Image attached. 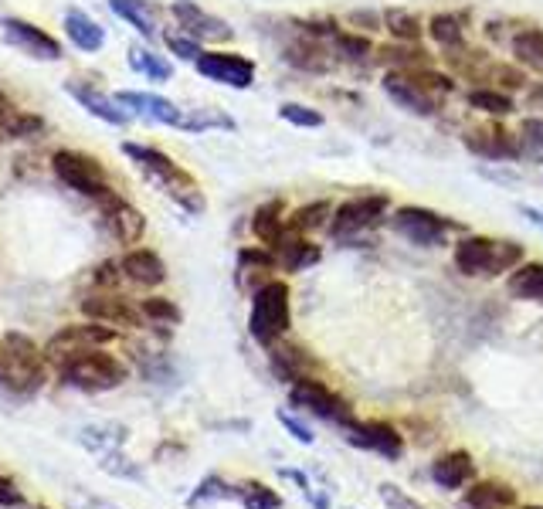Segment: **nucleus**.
<instances>
[{
    "instance_id": "obj_1",
    "label": "nucleus",
    "mask_w": 543,
    "mask_h": 509,
    "mask_svg": "<svg viewBox=\"0 0 543 509\" xmlns=\"http://www.w3.org/2000/svg\"><path fill=\"white\" fill-rule=\"evenodd\" d=\"M123 153L136 167L143 170L153 184L160 187L170 201H177L184 207L187 214H201L204 211V194H201V184L180 167L177 160H170L167 153L153 150V146H140V143H123Z\"/></svg>"
},
{
    "instance_id": "obj_2",
    "label": "nucleus",
    "mask_w": 543,
    "mask_h": 509,
    "mask_svg": "<svg viewBox=\"0 0 543 509\" xmlns=\"http://www.w3.org/2000/svg\"><path fill=\"white\" fill-rule=\"evenodd\" d=\"M455 269L472 279H486V275L513 272L516 265H523V248L516 241H499V238H482L469 235L455 245Z\"/></svg>"
},
{
    "instance_id": "obj_3",
    "label": "nucleus",
    "mask_w": 543,
    "mask_h": 509,
    "mask_svg": "<svg viewBox=\"0 0 543 509\" xmlns=\"http://www.w3.org/2000/svg\"><path fill=\"white\" fill-rule=\"evenodd\" d=\"M58 377H62L65 387H75V391H85V394H102V391H112L126 381V364H119L112 353L106 350H85L79 357H68L65 364H58Z\"/></svg>"
},
{
    "instance_id": "obj_4",
    "label": "nucleus",
    "mask_w": 543,
    "mask_h": 509,
    "mask_svg": "<svg viewBox=\"0 0 543 509\" xmlns=\"http://www.w3.org/2000/svg\"><path fill=\"white\" fill-rule=\"evenodd\" d=\"M292 326V303L289 286L279 279H269L265 286L255 289L252 296V316H248V333L255 336L262 347H272Z\"/></svg>"
},
{
    "instance_id": "obj_5",
    "label": "nucleus",
    "mask_w": 543,
    "mask_h": 509,
    "mask_svg": "<svg viewBox=\"0 0 543 509\" xmlns=\"http://www.w3.org/2000/svg\"><path fill=\"white\" fill-rule=\"evenodd\" d=\"M45 350H38L24 333L0 336V384L28 394L45 381Z\"/></svg>"
},
{
    "instance_id": "obj_6",
    "label": "nucleus",
    "mask_w": 543,
    "mask_h": 509,
    "mask_svg": "<svg viewBox=\"0 0 543 509\" xmlns=\"http://www.w3.org/2000/svg\"><path fill=\"white\" fill-rule=\"evenodd\" d=\"M51 170H55V177L62 180L68 191L92 197V201H99V204L112 197L106 170H102V163L96 157H89V153L58 150L55 157H51Z\"/></svg>"
},
{
    "instance_id": "obj_7",
    "label": "nucleus",
    "mask_w": 543,
    "mask_h": 509,
    "mask_svg": "<svg viewBox=\"0 0 543 509\" xmlns=\"http://www.w3.org/2000/svg\"><path fill=\"white\" fill-rule=\"evenodd\" d=\"M391 228L401 238H408L411 245L421 248H442L448 241V231L455 228L452 221H445L442 214L428 211V207H398L391 218Z\"/></svg>"
},
{
    "instance_id": "obj_8",
    "label": "nucleus",
    "mask_w": 543,
    "mask_h": 509,
    "mask_svg": "<svg viewBox=\"0 0 543 509\" xmlns=\"http://www.w3.org/2000/svg\"><path fill=\"white\" fill-rule=\"evenodd\" d=\"M112 340H116V330L92 319V323L65 326L62 333L51 336V343L45 347V357H48V364L58 367V364H65L68 357H79V353H85V350H99Z\"/></svg>"
},
{
    "instance_id": "obj_9",
    "label": "nucleus",
    "mask_w": 543,
    "mask_h": 509,
    "mask_svg": "<svg viewBox=\"0 0 543 509\" xmlns=\"http://www.w3.org/2000/svg\"><path fill=\"white\" fill-rule=\"evenodd\" d=\"M0 28H4L7 45L24 51L28 58H38V62H58L62 58V41L55 34H48L45 28H38V24L21 21V17H4Z\"/></svg>"
},
{
    "instance_id": "obj_10",
    "label": "nucleus",
    "mask_w": 543,
    "mask_h": 509,
    "mask_svg": "<svg viewBox=\"0 0 543 509\" xmlns=\"http://www.w3.org/2000/svg\"><path fill=\"white\" fill-rule=\"evenodd\" d=\"M384 211H387V197H384V194L353 197V201H343V204L333 211L330 231H333L336 238L360 235V231L374 228V224L384 218Z\"/></svg>"
},
{
    "instance_id": "obj_11",
    "label": "nucleus",
    "mask_w": 543,
    "mask_h": 509,
    "mask_svg": "<svg viewBox=\"0 0 543 509\" xmlns=\"http://www.w3.org/2000/svg\"><path fill=\"white\" fill-rule=\"evenodd\" d=\"M194 65L204 79L228 85V89H248L255 82V62H248L245 55H235V51H204Z\"/></svg>"
},
{
    "instance_id": "obj_12",
    "label": "nucleus",
    "mask_w": 543,
    "mask_h": 509,
    "mask_svg": "<svg viewBox=\"0 0 543 509\" xmlns=\"http://www.w3.org/2000/svg\"><path fill=\"white\" fill-rule=\"evenodd\" d=\"M289 401L296 404V408H303V411L320 414V418L333 421V425H340V428L353 418L350 408H347V404H343L340 398H336L330 387L320 384V381H309V377H299V381L292 384Z\"/></svg>"
},
{
    "instance_id": "obj_13",
    "label": "nucleus",
    "mask_w": 543,
    "mask_h": 509,
    "mask_svg": "<svg viewBox=\"0 0 543 509\" xmlns=\"http://www.w3.org/2000/svg\"><path fill=\"white\" fill-rule=\"evenodd\" d=\"M170 14L177 17V24L184 28L187 38L201 41V45H204V41H208V45H221V41L235 38V31H231L228 21H221V17L201 11V7L191 4V0H177V4L170 7Z\"/></svg>"
},
{
    "instance_id": "obj_14",
    "label": "nucleus",
    "mask_w": 543,
    "mask_h": 509,
    "mask_svg": "<svg viewBox=\"0 0 543 509\" xmlns=\"http://www.w3.org/2000/svg\"><path fill=\"white\" fill-rule=\"evenodd\" d=\"M347 442L350 445H360V448H370V452L384 455V459H401L404 455V438L398 435V428L387 425V421H357L350 418L347 425Z\"/></svg>"
},
{
    "instance_id": "obj_15",
    "label": "nucleus",
    "mask_w": 543,
    "mask_h": 509,
    "mask_svg": "<svg viewBox=\"0 0 543 509\" xmlns=\"http://www.w3.org/2000/svg\"><path fill=\"white\" fill-rule=\"evenodd\" d=\"M384 92L398 102L404 112H411V116L428 119L438 112V99L428 89H421V82L411 72H387L384 75Z\"/></svg>"
},
{
    "instance_id": "obj_16",
    "label": "nucleus",
    "mask_w": 543,
    "mask_h": 509,
    "mask_svg": "<svg viewBox=\"0 0 543 509\" xmlns=\"http://www.w3.org/2000/svg\"><path fill=\"white\" fill-rule=\"evenodd\" d=\"M465 146L482 160H520V140L499 123H486L465 133Z\"/></svg>"
},
{
    "instance_id": "obj_17",
    "label": "nucleus",
    "mask_w": 543,
    "mask_h": 509,
    "mask_svg": "<svg viewBox=\"0 0 543 509\" xmlns=\"http://www.w3.org/2000/svg\"><path fill=\"white\" fill-rule=\"evenodd\" d=\"M82 313L96 323H106V326H143V309L133 306L129 299L116 296V292H99V296H89L82 303Z\"/></svg>"
},
{
    "instance_id": "obj_18",
    "label": "nucleus",
    "mask_w": 543,
    "mask_h": 509,
    "mask_svg": "<svg viewBox=\"0 0 543 509\" xmlns=\"http://www.w3.org/2000/svg\"><path fill=\"white\" fill-rule=\"evenodd\" d=\"M286 62L292 68H299V72L323 75L336 65V55L323 45L320 38H316V34L303 31V38H296V41H289V45H286Z\"/></svg>"
},
{
    "instance_id": "obj_19",
    "label": "nucleus",
    "mask_w": 543,
    "mask_h": 509,
    "mask_svg": "<svg viewBox=\"0 0 543 509\" xmlns=\"http://www.w3.org/2000/svg\"><path fill=\"white\" fill-rule=\"evenodd\" d=\"M102 211H106V224L119 245H136L143 238L146 218L129 201H123V197L112 194L109 201H102Z\"/></svg>"
},
{
    "instance_id": "obj_20",
    "label": "nucleus",
    "mask_w": 543,
    "mask_h": 509,
    "mask_svg": "<svg viewBox=\"0 0 543 509\" xmlns=\"http://www.w3.org/2000/svg\"><path fill=\"white\" fill-rule=\"evenodd\" d=\"M65 92L79 102L82 109H89L92 116L102 119L109 126H126L129 116L119 109V99H109L106 92H99L96 85H85V82H65Z\"/></svg>"
},
{
    "instance_id": "obj_21",
    "label": "nucleus",
    "mask_w": 543,
    "mask_h": 509,
    "mask_svg": "<svg viewBox=\"0 0 543 509\" xmlns=\"http://www.w3.org/2000/svg\"><path fill=\"white\" fill-rule=\"evenodd\" d=\"M119 106H129L136 112H143L146 119L153 123H163V126H184V109L174 106L170 99L163 96H153V92H119Z\"/></svg>"
},
{
    "instance_id": "obj_22",
    "label": "nucleus",
    "mask_w": 543,
    "mask_h": 509,
    "mask_svg": "<svg viewBox=\"0 0 543 509\" xmlns=\"http://www.w3.org/2000/svg\"><path fill=\"white\" fill-rule=\"evenodd\" d=\"M119 269L129 282H136V286H160L163 279H167V265H163V258L157 252H150V248H133L129 255H123V262H119Z\"/></svg>"
},
{
    "instance_id": "obj_23",
    "label": "nucleus",
    "mask_w": 543,
    "mask_h": 509,
    "mask_svg": "<svg viewBox=\"0 0 543 509\" xmlns=\"http://www.w3.org/2000/svg\"><path fill=\"white\" fill-rule=\"evenodd\" d=\"M272 255L279 258V265L289 272H303V269H309V265L320 262V248L292 228H286V235L279 238V245L272 248Z\"/></svg>"
},
{
    "instance_id": "obj_24",
    "label": "nucleus",
    "mask_w": 543,
    "mask_h": 509,
    "mask_svg": "<svg viewBox=\"0 0 543 509\" xmlns=\"http://www.w3.org/2000/svg\"><path fill=\"white\" fill-rule=\"evenodd\" d=\"M472 476H476V462L469 452H448L432 462V479L442 489H462Z\"/></svg>"
},
{
    "instance_id": "obj_25",
    "label": "nucleus",
    "mask_w": 543,
    "mask_h": 509,
    "mask_svg": "<svg viewBox=\"0 0 543 509\" xmlns=\"http://www.w3.org/2000/svg\"><path fill=\"white\" fill-rule=\"evenodd\" d=\"M65 34L75 48L89 51V55H96V51L106 45V31H102L85 11H68L65 14Z\"/></svg>"
},
{
    "instance_id": "obj_26",
    "label": "nucleus",
    "mask_w": 543,
    "mask_h": 509,
    "mask_svg": "<svg viewBox=\"0 0 543 509\" xmlns=\"http://www.w3.org/2000/svg\"><path fill=\"white\" fill-rule=\"evenodd\" d=\"M377 58L391 68V72H418V68H432V55H428L421 45H391V48H381Z\"/></svg>"
},
{
    "instance_id": "obj_27",
    "label": "nucleus",
    "mask_w": 543,
    "mask_h": 509,
    "mask_svg": "<svg viewBox=\"0 0 543 509\" xmlns=\"http://www.w3.org/2000/svg\"><path fill=\"white\" fill-rule=\"evenodd\" d=\"M252 231H255V238L262 241L265 248L279 245V238L286 235V221H282V201H269V204L258 207V211L252 214Z\"/></svg>"
},
{
    "instance_id": "obj_28",
    "label": "nucleus",
    "mask_w": 543,
    "mask_h": 509,
    "mask_svg": "<svg viewBox=\"0 0 543 509\" xmlns=\"http://www.w3.org/2000/svg\"><path fill=\"white\" fill-rule=\"evenodd\" d=\"M109 7L126 24H133L143 38H157V11H153L150 0H109Z\"/></svg>"
},
{
    "instance_id": "obj_29",
    "label": "nucleus",
    "mask_w": 543,
    "mask_h": 509,
    "mask_svg": "<svg viewBox=\"0 0 543 509\" xmlns=\"http://www.w3.org/2000/svg\"><path fill=\"white\" fill-rule=\"evenodd\" d=\"M41 129V119L31 116V112H21L14 102H7L0 96V143L4 140H21V136H31Z\"/></svg>"
},
{
    "instance_id": "obj_30",
    "label": "nucleus",
    "mask_w": 543,
    "mask_h": 509,
    "mask_svg": "<svg viewBox=\"0 0 543 509\" xmlns=\"http://www.w3.org/2000/svg\"><path fill=\"white\" fill-rule=\"evenodd\" d=\"M79 442L89 448V452L106 455V452H116V448H123L126 428L123 425H109V421H102V425H85L79 431Z\"/></svg>"
},
{
    "instance_id": "obj_31",
    "label": "nucleus",
    "mask_w": 543,
    "mask_h": 509,
    "mask_svg": "<svg viewBox=\"0 0 543 509\" xmlns=\"http://www.w3.org/2000/svg\"><path fill=\"white\" fill-rule=\"evenodd\" d=\"M510 292L516 299H527V303L543 306V265L540 262L516 265L510 275Z\"/></svg>"
},
{
    "instance_id": "obj_32",
    "label": "nucleus",
    "mask_w": 543,
    "mask_h": 509,
    "mask_svg": "<svg viewBox=\"0 0 543 509\" xmlns=\"http://www.w3.org/2000/svg\"><path fill=\"white\" fill-rule=\"evenodd\" d=\"M513 58L520 68H530V72L543 75V31L540 28H527V31H516L513 38Z\"/></svg>"
},
{
    "instance_id": "obj_33",
    "label": "nucleus",
    "mask_w": 543,
    "mask_h": 509,
    "mask_svg": "<svg viewBox=\"0 0 543 509\" xmlns=\"http://www.w3.org/2000/svg\"><path fill=\"white\" fill-rule=\"evenodd\" d=\"M465 503L472 509H510L516 503V493L506 482H479L465 493Z\"/></svg>"
},
{
    "instance_id": "obj_34",
    "label": "nucleus",
    "mask_w": 543,
    "mask_h": 509,
    "mask_svg": "<svg viewBox=\"0 0 543 509\" xmlns=\"http://www.w3.org/2000/svg\"><path fill=\"white\" fill-rule=\"evenodd\" d=\"M333 211H336V207H333L330 201H313V204L299 207V211H292V214H289V221H286V228L299 231V235H309V231L330 228Z\"/></svg>"
},
{
    "instance_id": "obj_35",
    "label": "nucleus",
    "mask_w": 543,
    "mask_h": 509,
    "mask_svg": "<svg viewBox=\"0 0 543 509\" xmlns=\"http://www.w3.org/2000/svg\"><path fill=\"white\" fill-rule=\"evenodd\" d=\"M129 65H133L140 75H146L150 82H167L170 75H174V68H170V62H163V55H157V51H150L143 45L129 48Z\"/></svg>"
},
{
    "instance_id": "obj_36",
    "label": "nucleus",
    "mask_w": 543,
    "mask_h": 509,
    "mask_svg": "<svg viewBox=\"0 0 543 509\" xmlns=\"http://www.w3.org/2000/svg\"><path fill=\"white\" fill-rule=\"evenodd\" d=\"M428 34H432V41L442 51L465 45V28L459 17H452V14H435L432 21H428Z\"/></svg>"
},
{
    "instance_id": "obj_37",
    "label": "nucleus",
    "mask_w": 543,
    "mask_h": 509,
    "mask_svg": "<svg viewBox=\"0 0 543 509\" xmlns=\"http://www.w3.org/2000/svg\"><path fill=\"white\" fill-rule=\"evenodd\" d=\"M384 28L391 31L401 45H418L421 31H425V28H421V21H418V14L401 11V7H391V11L384 14Z\"/></svg>"
},
{
    "instance_id": "obj_38",
    "label": "nucleus",
    "mask_w": 543,
    "mask_h": 509,
    "mask_svg": "<svg viewBox=\"0 0 543 509\" xmlns=\"http://www.w3.org/2000/svg\"><path fill=\"white\" fill-rule=\"evenodd\" d=\"M238 503L245 509H282V496L269 489L265 482H238Z\"/></svg>"
},
{
    "instance_id": "obj_39",
    "label": "nucleus",
    "mask_w": 543,
    "mask_h": 509,
    "mask_svg": "<svg viewBox=\"0 0 543 509\" xmlns=\"http://www.w3.org/2000/svg\"><path fill=\"white\" fill-rule=\"evenodd\" d=\"M482 82H493V89L499 92H516V89H527V75H523L520 65H503V62H493L482 75Z\"/></svg>"
},
{
    "instance_id": "obj_40",
    "label": "nucleus",
    "mask_w": 543,
    "mask_h": 509,
    "mask_svg": "<svg viewBox=\"0 0 543 509\" xmlns=\"http://www.w3.org/2000/svg\"><path fill=\"white\" fill-rule=\"evenodd\" d=\"M469 106L486 112V116L503 119V116H510V112H513V99L506 96V92H499V89H472L469 92Z\"/></svg>"
},
{
    "instance_id": "obj_41",
    "label": "nucleus",
    "mask_w": 543,
    "mask_h": 509,
    "mask_svg": "<svg viewBox=\"0 0 543 509\" xmlns=\"http://www.w3.org/2000/svg\"><path fill=\"white\" fill-rule=\"evenodd\" d=\"M238 489L228 486L221 476H204L201 482H197V489L191 493V499H187V506H204V503H214V499H235Z\"/></svg>"
},
{
    "instance_id": "obj_42",
    "label": "nucleus",
    "mask_w": 543,
    "mask_h": 509,
    "mask_svg": "<svg viewBox=\"0 0 543 509\" xmlns=\"http://www.w3.org/2000/svg\"><path fill=\"white\" fill-rule=\"evenodd\" d=\"M333 48H336V55L347 58V62H364V58H370V51H374V45H370L367 38H360V34H347V31L333 34Z\"/></svg>"
},
{
    "instance_id": "obj_43",
    "label": "nucleus",
    "mask_w": 543,
    "mask_h": 509,
    "mask_svg": "<svg viewBox=\"0 0 543 509\" xmlns=\"http://www.w3.org/2000/svg\"><path fill=\"white\" fill-rule=\"evenodd\" d=\"M140 309H143L146 323H153V326H177L180 323V309L170 303V299H160V296L143 299Z\"/></svg>"
},
{
    "instance_id": "obj_44",
    "label": "nucleus",
    "mask_w": 543,
    "mask_h": 509,
    "mask_svg": "<svg viewBox=\"0 0 543 509\" xmlns=\"http://www.w3.org/2000/svg\"><path fill=\"white\" fill-rule=\"evenodd\" d=\"M99 469L109 472V476H119V479H133V482H143V469L136 462H129L123 455V448H116V452H106L99 455Z\"/></svg>"
},
{
    "instance_id": "obj_45",
    "label": "nucleus",
    "mask_w": 543,
    "mask_h": 509,
    "mask_svg": "<svg viewBox=\"0 0 543 509\" xmlns=\"http://www.w3.org/2000/svg\"><path fill=\"white\" fill-rule=\"evenodd\" d=\"M516 140H520V157L543 160V119H527L516 133Z\"/></svg>"
},
{
    "instance_id": "obj_46",
    "label": "nucleus",
    "mask_w": 543,
    "mask_h": 509,
    "mask_svg": "<svg viewBox=\"0 0 543 509\" xmlns=\"http://www.w3.org/2000/svg\"><path fill=\"white\" fill-rule=\"evenodd\" d=\"M279 116L286 119V123L303 126V129H320L323 126V112L320 109H309V106H299V102H282Z\"/></svg>"
},
{
    "instance_id": "obj_47",
    "label": "nucleus",
    "mask_w": 543,
    "mask_h": 509,
    "mask_svg": "<svg viewBox=\"0 0 543 509\" xmlns=\"http://www.w3.org/2000/svg\"><path fill=\"white\" fill-rule=\"evenodd\" d=\"M377 496H381V503L387 509H428V506H421L418 499H411L401 486H394V482H384V486L377 489Z\"/></svg>"
},
{
    "instance_id": "obj_48",
    "label": "nucleus",
    "mask_w": 543,
    "mask_h": 509,
    "mask_svg": "<svg viewBox=\"0 0 543 509\" xmlns=\"http://www.w3.org/2000/svg\"><path fill=\"white\" fill-rule=\"evenodd\" d=\"M167 48L174 51L177 58H184V62H197V58L204 55L201 51V41H194V38H180V34H167Z\"/></svg>"
},
{
    "instance_id": "obj_49",
    "label": "nucleus",
    "mask_w": 543,
    "mask_h": 509,
    "mask_svg": "<svg viewBox=\"0 0 543 509\" xmlns=\"http://www.w3.org/2000/svg\"><path fill=\"white\" fill-rule=\"evenodd\" d=\"M24 506V493L14 486V479H7L0 472V509H21Z\"/></svg>"
},
{
    "instance_id": "obj_50",
    "label": "nucleus",
    "mask_w": 543,
    "mask_h": 509,
    "mask_svg": "<svg viewBox=\"0 0 543 509\" xmlns=\"http://www.w3.org/2000/svg\"><path fill=\"white\" fill-rule=\"evenodd\" d=\"M119 275H123V269H119L116 262H102L99 269H96V275H92V282L102 286V289H112L119 282Z\"/></svg>"
},
{
    "instance_id": "obj_51",
    "label": "nucleus",
    "mask_w": 543,
    "mask_h": 509,
    "mask_svg": "<svg viewBox=\"0 0 543 509\" xmlns=\"http://www.w3.org/2000/svg\"><path fill=\"white\" fill-rule=\"evenodd\" d=\"M279 421H282V425H286V431H289L292 438H296V442H303V445H313V442H316L313 431H309L306 425H299V421L292 418V414H279Z\"/></svg>"
},
{
    "instance_id": "obj_52",
    "label": "nucleus",
    "mask_w": 543,
    "mask_h": 509,
    "mask_svg": "<svg viewBox=\"0 0 543 509\" xmlns=\"http://www.w3.org/2000/svg\"><path fill=\"white\" fill-rule=\"evenodd\" d=\"M350 24H367V31H381L384 28V17H377V14H370V11H353Z\"/></svg>"
},
{
    "instance_id": "obj_53",
    "label": "nucleus",
    "mask_w": 543,
    "mask_h": 509,
    "mask_svg": "<svg viewBox=\"0 0 543 509\" xmlns=\"http://www.w3.org/2000/svg\"><path fill=\"white\" fill-rule=\"evenodd\" d=\"M520 211H523V218H530L537 228H543V211H537V207H530V204H523Z\"/></svg>"
},
{
    "instance_id": "obj_54",
    "label": "nucleus",
    "mask_w": 543,
    "mask_h": 509,
    "mask_svg": "<svg viewBox=\"0 0 543 509\" xmlns=\"http://www.w3.org/2000/svg\"><path fill=\"white\" fill-rule=\"evenodd\" d=\"M527 102H530V109H540V106H543V85H533Z\"/></svg>"
},
{
    "instance_id": "obj_55",
    "label": "nucleus",
    "mask_w": 543,
    "mask_h": 509,
    "mask_svg": "<svg viewBox=\"0 0 543 509\" xmlns=\"http://www.w3.org/2000/svg\"><path fill=\"white\" fill-rule=\"evenodd\" d=\"M92 506L96 509H119V506H109V503H96V499H92Z\"/></svg>"
},
{
    "instance_id": "obj_56",
    "label": "nucleus",
    "mask_w": 543,
    "mask_h": 509,
    "mask_svg": "<svg viewBox=\"0 0 543 509\" xmlns=\"http://www.w3.org/2000/svg\"><path fill=\"white\" fill-rule=\"evenodd\" d=\"M523 509H543V506H523Z\"/></svg>"
},
{
    "instance_id": "obj_57",
    "label": "nucleus",
    "mask_w": 543,
    "mask_h": 509,
    "mask_svg": "<svg viewBox=\"0 0 543 509\" xmlns=\"http://www.w3.org/2000/svg\"><path fill=\"white\" fill-rule=\"evenodd\" d=\"M38 509H45V506H38Z\"/></svg>"
}]
</instances>
